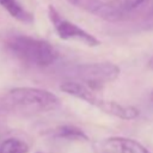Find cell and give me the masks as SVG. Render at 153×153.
I'll list each match as a JSON object with an SVG mask.
<instances>
[{"label":"cell","mask_w":153,"mask_h":153,"mask_svg":"<svg viewBox=\"0 0 153 153\" xmlns=\"http://www.w3.org/2000/svg\"><path fill=\"white\" fill-rule=\"evenodd\" d=\"M5 44L16 57L37 67H48L59 57L49 42L26 35H10L5 38Z\"/></svg>","instance_id":"1"},{"label":"cell","mask_w":153,"mask_h":153,"mask_svg":"<svg viewBox=\"0 0 153 153\" xmlns=\"http://www.w3.org/2000/svg\"><path fill=\"white\" fill-rule=\"evenodd\" d=\"M4 102L11 110L26 115L48 112L60 106V99L53 92L36 87H14L6 93Z\"/></svg>","instance_id":"2"},{"label":"cell","mask_w":153,"mask_h":153,"mask_svg":"<svg viewBox=\"0 0 153 153\" xmlns=\"http://www.w3.org/2000/svg\"><path fill=\"white\" fill-rule=\"evenodd\" d=\"M75 75L84 85L92 91L103 87L105 84L116 80L120 75V68L112 62H90L75 68Z\"/></svg>","instance_id":"3"},{"label":"cell","mask_w":153,"mask_h":153,"mask_svg":"<svg viewBox=\"0 0 153 153\" xmlns=\"http://www.w3.org/2000/svg\"><path fill=\"white\" fill-rule=\"evenodd\" d=\"M48 14L50 18V22L53 23L56 33L62 38V39H75L79 41L86 45L90 47H97L99 45V41L97 37L80 27L79 25L69 22L68 19L63 18L55 7L49 6Z\"/></svg>","instance_id":"4"},{"label":"cell","mask_w":153,"mask_h":153,"mask_svg":"<svg viewBox=\"0 0 153 153\" xmlns=\"http://www.w3.org/2000/svg\"><path fill=\"white\" fill-rule=\"evenodd\" d=\"M103 145L106 153H151L136 140L123 136L108 137Z\"/></svg>","instance_id":"5"},{"label":"cell","mask_w":153,"mask_h":153,"mask_svg":"<svg viewBox=\"0 0 153 153\" xmlns=\"http://www.w3.org/2000/svg\"><path fill=\"white\" fill-rule=\"evenodd\" d=\"M60 90L67 94H71L75 98H79L93 106H97L98 102L100 100V98L96 94L94 91H92L90 87H87L86 85H84L80 81H74V80H69V81H65L61 84Z\"/></svg>","instance_id":"6"},{"label":"cell","mask_w":153,"mask_h":153,"mask_svg":"<svg viewBox=\"0 0 153 153\" xmlns=\"http://www.w3.org/2000/svg\"><path fill=\"white\" fill-rule=\"evenodd\" d=\"M97 108L100 109L103 112L118 117L121 120H134L139 116V110L135 106L131 105H123L121 103L114 102V100H108V99H102L98 102Z\"/></svg>","instance_id":"7"},{"label":"cell","mask_w":153,"mask_h":153,"mask_svg":"<svg viewBox=\"0 0 153 153\" xmlns=\"http://www.w3.org/2000/svg\"><path fill=\"white\" fill-rule=\"evenodd\" d=\"M0 5L17 20L24 23H31L33 17L30 12H27L17 0H0Z\"/></svg>","instance_id":"8"},{"label":"cell","mask_w":153,"mask_h":153,"mask_svg":"<svg viewBox=\"0 0 153 153\" xmlns=\"http://www.w3.org/2000/svg\"><path fill=\"white\" fill-rule=\"evenodd\" d=\"M54 135L60 139L73 140V141H87L88 140V136L82 129L75 126H72V124H63V126L57 127L54 130Z\"/></svg>","instance_id":"9"},{"label":"cell","mask_w":153,"mask_h":153,"mask_svg":"<svg viewBox=\"0 0 153 153\" xmlns=\"http://www.w3.org/2000/svg\"><path fill=\"white\" fill-rule=\"evenodd\" d=\"M29 146L20 139L8 137L0 143V153H27Z\"/></svg>","instance_id":"10"},{"label":"cell","mask_w":153,"mask_h":153,"mask_svg":"<svg viewBox=\"0 0 153 153\" xmlns=\"http://www.w3.org/2000/svg\"><path fill=\"white\" fill-rule=\"evenodd\" d=\"M120 1V5L123 10H133V8H136L137 6H140L143 1L146 0H118Z\"/></svg>","instance_id":"11"},{"label":"cell","mask_w":153,"mask_h":153,"mask_svg":"<svg viewBox=\"0 0 153 153\" xmlns=\"http://www.w3.org/2000/svg\"><path fill=\"white\" fill-rule=\"evenodd\" d=\"M68 2H71L72 5H75V6H81L84 0H67Z\"/></svg>","instance_id":"12"},{"label":"cell","mask_w":153,"mask_h":153,"mask_svg":"<svg viewBox=\"0 0 153 153\" xmlns=\"http://www.w3.org/2000/svg\"><path fill=\"white\" fill-rule=\"evenodd\" d=\"M148 67L153 71V56H152V57L149 59V61H148Z\"/></svg>","instance_id":"13"},{"label":"cell","mask_w":153,"mask_h":153,"mask_svg":"<svg viewBox=\"0 0 153 153\" xmlns=\"http://www.w3.org/2000/svg\"><path fill=\"white\" fill-rule=\"evenodd\" d=\"M149 100H151V103H152V105H153V91L151 92V97H149Z\"/></svg>","instance_id":"14"},{"label":"cell","mask_w":153,"mask_h":153,"mask_svg":"<svg viewBox=\"0 0 153 153\" xmlns=\"http://www.w3.org/2000/svg\"><path fill=\"white\" fill-rule=\"evenodd\" d=\"M37 153H39V152H37Z\"/></svg>","instance_id":"15"}]
</instances>
